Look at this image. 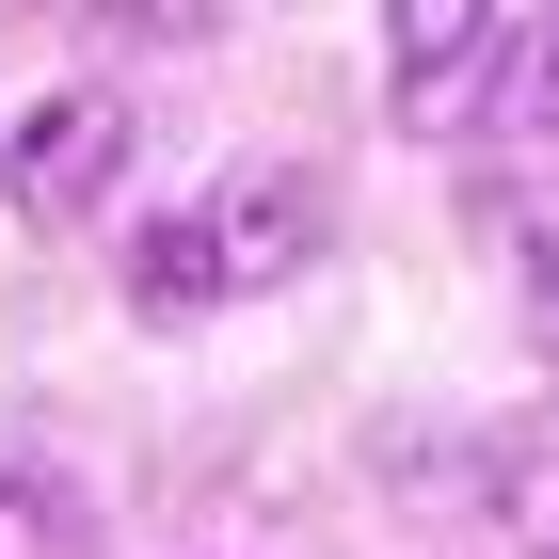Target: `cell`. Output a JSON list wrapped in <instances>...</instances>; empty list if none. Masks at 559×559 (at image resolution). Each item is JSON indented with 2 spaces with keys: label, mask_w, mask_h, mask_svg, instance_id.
Masks as SVG:
<instances>
[{
  "label": "cell",
  "mask_w": 559,
  "mask_h": 559,
  "mask_svg": "<svg viewBox=\"0 0 559 559\" xmlns=\"http://www.w3.org/2000/svg\"><path fill=\"white\" fill-rule=\"evenodd\" d=\"M0 176H16V224H96L112 176H129V112H112V96H48Z\"/></svg>",
  "instance_id": "7a4b0ae2"
},
{
  "label": "cell",
  "mask_w": 559,
  "mask_h": 559,
  "mask_svg": "<svg viewBox=\"0 0 559 559\" xmlns=\"http://www.w3.org/2000/svg\"><path fill=\"white\" fill-rule=\"evenodd\" d=\"M320 224H336V192L320 176H240V192H209V257H224V288H272V272H304L320 257Z\"/></svg>",
  "instance_id": "3957f363"
},
{
  "label": "cell",
  "mask_w": 559,
  "mask_h": 559,
  "mask_svg": "<svg viewBox=\"0 0 559 559\" xmlns=\"http://www.w3.org/2000/svg\"><path fill=\"white\" fill-rule=\"evenodd\" d=\"M527 304H544V352H559V224H527Z\"/></svg>",
  "instance_id": "8992f818"
},
{
  "label": "cell",
  "mask_w": 559,
  "mask_h": 559,
  "mask_svg": "<svg viewBox=\"0 0 559 559\" xmlns=\"http://www.w3.org/2000/svg\"><path fill=\"white\" fill-rule=\"evenodd\" d=\"M129 304H160V320H192V304H224V257H209V209H176L129 240Z\"/></svg>",
  "instance_id": "5b68a950"
},
{
  "label": "cell",
  "mask_w": 559,
  "mask_h": 559,
  "mask_svg": "<svg viewBox=\"0 0 559 559\" xmlns=\"http://www.w3.org/2000/svg\"><path fill=\"white\" fill-rule=\"evenodd\" d=\"M496 16H512V0H384L400 96H448V81H464V48H496Z\"/></svg>",
  "instance_id": "277c9868"
},
{
  "label": "cell",
  "mask_w": 559,
  "mask_h": 559,
  "mask_svg": "<svg viewBox=\"0 0 559 559\" xmlns=\"http://www.w3.org/2000/svg\"><path fill=\"white\" fill-rule=\"evenodd\" d=\"M479 209L559 224V16H527L496 48V129H479Z\"/></svg>",
  "instance_id": "6da1fadb"
}]
</instances>
